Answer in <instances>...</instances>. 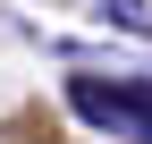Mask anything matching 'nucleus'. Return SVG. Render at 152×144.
I'll use <instances>...</instances> for the list:
<instances>
[{
  "label": "nucleus",
  "mask_w": 152,
  "mask_h": 144,
  "mask_svg": "<svg viewBox=\"0 0 152 144\" xmlns=\"http://www.w3.org/2000/svg\"><path fill=\"white\" fill-rule=\"evenodd\" d=\"M68 110L102 136H135L152 144V76H76L68 85Z\"/></svg>",
  "instance_id": "1"
}]
</instances>
